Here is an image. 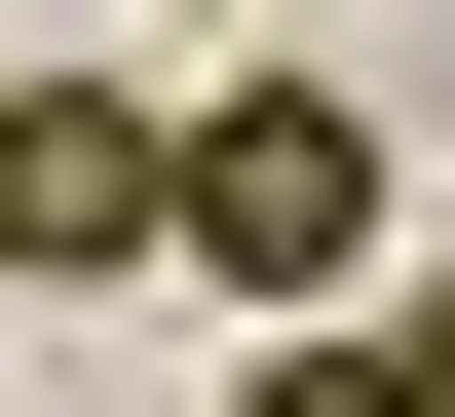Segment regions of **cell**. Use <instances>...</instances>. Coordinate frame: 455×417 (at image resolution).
Returning <instances> with one entry per match:
<instances>
[{
  "label": "cell",
  "instance_id": "1",
  "mask_svg": "<svg viewBox=\"0 0 455 417\" xmlns=\"http://www.w3.org/2000/svg\"><path fill=\"white\" fill-rule=\"evenodd\" d=\"M152 266H228V304H379V114H341V76H190V114H152Z\"/></svg>",
  "mask_w": 455,
  "mask_h": 417
},
{
  "label": "cell",
  "instance_id": "2",
  "mask_svg": "<svg viewBox=\"0 0 455 417\" xmlns=\"http://www.w3.org/2000/svg\"><path fill=\"white\" fill-rule=\"evenodd\" d=\"M0 266H38V304L152 266V76H0Z\"/></svg>",
  "mask_w": 455,
  "mask_h": 417
},
{
  "label": "cell",
  "instance_id": "3",
  "mask_svg": "<svg viewBox=\"0 0 455 417\" xmlns=\"http://www.w3.org/2000/svg\"><path fill=\"white\" fill-rule=\"evenodd\" d=\"M228 417H418V380H379V304H266V380H228Z\"/></svg>",
  "mask_w": 455,
  "mask_h": 417
},
{
  "label": "cell",
  "instance_id": "4",
  "mask_svg": "<svg viewBox=\"0 0 455 417\" xmlns=\"http://www.w3.org/2000/svg\"><path fill=\"white\" fill-rule=\"evenodd\" d=\"M379 380H418V417H455V304H379Z\"/></svg>",
  "mask_w": 455,
  "mask_h": 417
}]
</instances>
